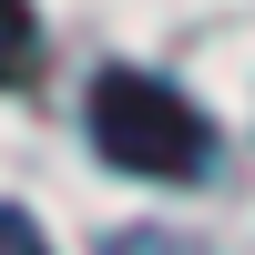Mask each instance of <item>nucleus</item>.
<instances>
[{"mask_svg": "<svg viewBox=\"0 0 255 255\" xmlns=\"http://www.w3.org/2000/svg\"><path fill=\"white\" fill-rule=\"evenodd\" d=\"M92 143H102V163L153 174V184H194L215 163V123L153 72H102L92 82Z\"/></svg>", "mask_w": 255, "mask_h": 255, "instance_id": "1", "label": "nucleus"}, {"mask_svg": "<svg viewBox=\"0 0 255 255\" xmlns=\"http://www.w3.org/2000/svg\"><path fill=\"white\" fill-rule=\"evenodd\" d=\"M31 0H0V82H20V72H31Z\"/></svg>", "mask_w": 255, "mask_h": 255, "instance_id": "2", "label": "nucleus"}, {"mask_svg": "<svg viewBox=\"0 0 255 255\" xmlns=\"http://www.w3.org/2000/svg\"><path fill=\"white\" fill-rule=\"evenodd\" d=\"M0 255H51V245H41V225L20 215V204H0Z\"/></svg>", "mask_w": 255, "mask_h": 255, "instance_id": "3", "label": "nucleus"}]
</instances>
